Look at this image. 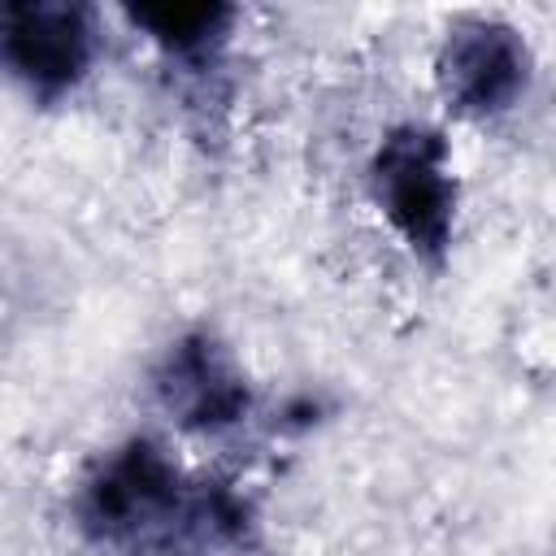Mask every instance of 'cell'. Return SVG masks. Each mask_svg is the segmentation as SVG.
Masks as SVG:
<instances>
[{
    "mask_svg": "<svg viewBox=\"0 0 556 556\" xmlns=\"http://www.w3.org/2000/svg\"><path fill=\"white\" fill-rule=\"evenodd\" d=\"M156 404L191 434H222L252 408V387L230 348L208 330L178 334L152 369Z\"/></svg>",
    "mask_w": 556,
    "mask_h": 556,
    "instance_id": "cell-5",
    "label": "cell"
},
{
    "mask_svg": "<svg viewBox=\"0 0 556 556\" xmlns=\"http://www.w3.org/2000/svg\"><path fill=\"white\" fill-rule=\"evenodd\" d=\"M443 100L473 122L504 117L530 87V48L517 26L500 17H465L447 30L439 61Z\"/></svg>",
    "mask_w": 556,
    "mask_h": 556,
    "instance_id": "cell-4",
    "label": "cell"
},
{
    "mask_svg": "<svg viewBox=\"0 0 556 556\" xmlns=\"http://www.w3.org/2000/svg\"><path fill=\"white\" fill-rule=\"evenodd\" d=\"M96 17L70 0H22L0 9V61L35 100L70 96L96 61Z\"/></svg>",
    "mask_w": 556,
    "mask_h": 556,
    "instance_id": "cell-3",
    "label": "cell"
},
{
    "mask_svg": "<svg viewBox=\"0 0 556 556\" xmlns=\"http://www.w3.org/2000/svg\"><path fill=\"white\" fill-rule=\"evenodd\" d=\"M87 543L117 556H191L243 539L248 508L217 482H191L156 439H126L96 456L74 495Z\"/></svg>",
    "mask_w": 556,
    "mask_h": 556,
    "instance_id": "cell-1",
    "label": "cell"
},
{
    "mask_svg": "<svg viewBox=\"0 0 556 556\" xmlns=\"http://www.w3.org/2000/svg\"><path fill=\"white\" fill-rule=\"evenodd\" d=\"M369 191L404 248L426 265H443L456 230V174L443 130L391 126L369 156Z\"/></svg>",
    "mask_w": 556,
    "mask_h": 556,
    "instance_id": "cell-2",
    "label": "cell"
},
{
    "mask_svg": "<svg viewBox=\"0 0 556 556\" xmlns=\"http://www.w3.org/2000/svg\"><path fill=\"white\" fill-rule=\"evenodd\" d=\"M126 17L187 74H204L217 65L230 26L235 4H126Z\"/></svg>",
    "mask_w": 556,
    "mask_h": 556,
    "instance_id": "cell-6",
    "label": "cell"
}]
</instances>
